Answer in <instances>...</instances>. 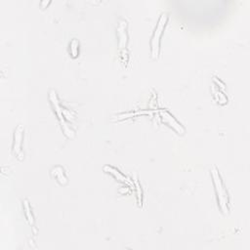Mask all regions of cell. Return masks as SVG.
Returning a JSON list of instances; mask_svg holds the SVG:
<instances>
[{
	"label": "cell",
	"instance_id": "obj_1",
	"mask_svg": "<svg viewBox=\"0 0 250 250\" xmlns=\"http://www.w3.org/2000/svg\"><path fill=\"white\" fill-rule=\"evenodd\" d=\"M168 20V16L166 13H162L158 22L155 26V29L153 31L152 37H151V41H150V47H151V55L153 58H157L158 56V52H159V43H160V38L163 32V29L165 27V24L167 22Z\"/></svg>",
	"mask_w": 250,
	"mask_h": 250
},
{
	"label": "cell",
	"instance_id": "obj_3",
	"mask_svg": "<svg viewBox=\"0 0 250 250\" xmlns=\"http://www.w3.org/2000/svg\"><path fill=\"white\" fill-rule=\"evenodd\" d=\"M22 127L20 125L17 127L15 130V144H14V151L15 153H19L21 150V139H22Z\"/></svg>",
	"mask_w": 250,
	"mask_h": 250
},
{
	"label": "cell",
	"instance_id": "obj_2",
	"mask_svg": "<svg viewBox=\"0 0 250 250\" xmlns=\"http://www.w3.org/2000/svg\"><path fill=\"white\" fill-rule=\"evenodd\" d=\"M211 174H212L213 183L215 185V189H216L217 196H218V202L220 203L221 209L226 213V212H228V195H227L225 188L223 186V182H222L220 174L216 168H213L211 170Z\"/></svg>",
	"mask_w": 250,
	"mask_h": 250
}]
</instances>
